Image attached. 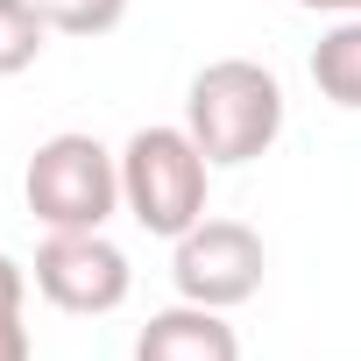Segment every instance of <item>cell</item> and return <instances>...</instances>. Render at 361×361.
<instances>
[{
    "instance_id": "6da1fadb",
    "label": "cell",
    "mask_w": 361,
    "mask_h": 361,
    "mask_svg": "<svg viewBox=\"0 0 361 361\" xmlns=\"http://www.w3.org/2000/svg\"><path fill=\"white\" fill-rule=\"evenodd\" d=\"M185 128L213 170H241L276 149L283 135V78L255 57H220L185 92Z\"/></svg>"
},
{
    "instance_id": "7a4b0ae2",
    "label": "cell",
    "mask_w": 361,
    "mask_h": 361,
    "mask_svg": "<svg viewBox=\"0 0 361 361\" xmlns=\"http://www.w3.org/2000/svg\"><path fill=\"white\" fill-rule=\"evenodd\" d=\"M206 199H213V163L192 142V128H135L121 142V213L142 234L156 241L192 234L206 220Z\"/></svg>"
},
{
    "instance_id": "3957f363",
    "label": "cell",
    "mask_w": 361,
    "mask_h": 361,
    "mask_svg": "<svg viewBox=\"0 0 361 361\" xmlns=\"http://www.w3.org/2000/svg\"><path fill=\"white\" fill-rule=\"evenodd\" d=\"M22 199L43 220V234H92L121 213V149H106L99 135H50L36 142L29 170H22Z\"/></svg>"
},
{
    "instance_id": "277c9868",
    "label": "cell",
    "mask_w": 361,
    "mask_h": 361,
    "mask_svg": "<svg viewBox=\"0 0 361 361\" xmlns=\"http://www.w3.org/2000/svg\"><path fill=\"white\" fill-rule=\"evenodd\" d=\"M262 276H269V248L248 220H199L192 234L170 241V283L185 305L234 312L262 290Z\"/></svg>"
},
{
    "instance_id": "5b68a950",
    "label": "cell",
    "mask_w": 361,
    "mask_h": 361,
    "mask_svg": "<svg viewBox=\"0 0 361 361\" xmlns=\"http://www.w3.org/2000/svg\"><path fill=\"white\" fill-rule=\"evenodd\" d=\"M29 276H36V290H43L57 312H71V319H106V312H121L128 290H135L128 248L106 241V227H92V234H43Z\"/></svg>"
},
{
    "instance_id": "8992f818",
    "label": "cell",
    "mask_w": 361,
    "mask_h": 361,
    "mask_svg": "<svg viewBox=\"0 0 361 361\" xmlns=\"http://www.w3.org/2000/svg\"><path fill=\"white\" fill-rule=\"evenodd\" d=\"M135 361H241V333L227 326V312L177 298L135 333Z\"/></svg>"
},
{
    "instance_id": "52a82bcc",
    "label": "cell",
    "mask_w": 361,
    "mask_h": 361,
    "mask_svg": "<svg viewBox=\"0 0 361 361\" xmlns=\"http://www.w3.org/2000/svg\"><path fill=\"white\" fill-rule=\"evenodd\" d=\"M312 85H319V99H333L340 114H361V15H340V22L312 43Z\"/></svg>"
},
{
    "instance_id": "ba28073f",
    "label": "cell",
    "mask_w": 361,
    "mask_h": 361,
    "mask_svg": "<svg viewBox=\"0 0 361 361\" xmlns=\"http://www.w3.org/2000/svg\"><path fill=\"white\" fill-rule=\"evenodd\" d=\"M43 36H50V22L36 0H0V78H22L43 57Z\"/></svg>"
},
{
    "instance_id": "9c48e42d",
    "label": "cell",
    "mask_w": 361,
    "mask_h": 361,
    "mask_svg": "<svg viewBox=\"0 0 361 361\" xmlns=\"http://www.w3.org/2000/svg\"><path fill=\"white\" fill-rule=\"evenodd\" d=\"M22 305H29V269L0 248V361H36V340H29Z\"/></svg>"
},
{
    "instance_id": "30bf717a",
    "label": "cell",
    "mask_w": 361,
    "mask_h": 361,
    "mask_svg": "<svg viewBox=\"0 0 361 361\" xmlns=\"http://www.w3.org/2000/svg\"><path fill=\"white\" fill-rule=\"evenodd\" d=\"M57 36H114L128 22V0H36Z\"/></svg>"
},
{
    "instance_id": "8fae6325",
    "label": "cell",
    "mask_w": 361,
    "mask_h": 361,
    "mask_svg": "<svg viewBox=\"0 0 361 361\" xmlns=\"http://www.w3.org/2000/svg\"><path fill=\"white\" fill-rule=\"evenodd\" d=\"M290 8H305V15H361V0H290Z\"/></svg>"
}]
</instances>
